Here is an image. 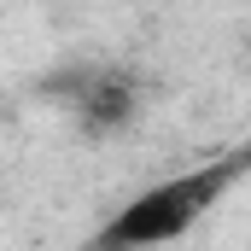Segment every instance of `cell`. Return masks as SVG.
Here are the masks:
<instances>
[{"mask_svg": "<svg viewBox=\"0 0 251 251\" xmlns=\"http://www.w3.org/2000/svg\"><path fill=\"white\" fill-rule=\"evenodd\" d=\"M246 164H251V152H234V158L199 164L187 176H170V181L146 187L140 199H128L123 210L105 222L100 251H158V246H170V240H181V234H193L210 216V204L246 176Z\"/></svg>", "mask_w": 251, "mask_h": 251, "instance_id": "obj_1", "label": "cell"}]
</instances>
